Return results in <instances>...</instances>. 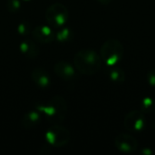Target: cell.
Here are the masks:
<instances>
[{
	"mask_svg": "<svg viewBox=\"0 0 155 155\" xmlns=\"http://www.w3.org/2000/svg\"><path fill=\"white\" fill-rule=\"evenodd\" d=\"M75 69L84 75H94L102 67V58L94 50L82 49L74 56Z\"/></svg>",
	"mask_w": 155,
	"mask_h": 155,
	"instance_id": "cell-1",
	"label": "cell"
},
{
	"mask_svg": "<svg viewBox=\"0 0 155 155\" xmlns=\"http://www.w3.org/2000/svg\"><path fill=\"white\" fill-rule=\"evenodd\" d=\"M50 123L61 124L67 114V104L64 97L54 96L45 104H38L35 108Z\"/></svg>",
	"mask_w": 155,
	"mask_h": 155,
	"instance_id": "cell-2",
	"label": "cell"
},
{
	"mask_svg": "<svg viewBox=\"0 0 155 155\" xmlns=\"http://www.w3.org/2000/svg\"><path fill=\"white\" fill-rule=\"evenodd\" d=\"M124 54V45L117 39H108L105 41L100 49V56L108 66H113L118 64Z\"/></svg>",
	"mask_w": 155,
	"mask_h": 155,
	"instance_id": "cell-3",
	"label": "cell"
},
{
	"mask_svg": "<svg viewBox=\"0 0 155 155\" xmlns=\"http://www.w3.org/2000/svg\"><path fill=\"white\" fill-rule=\"evenodd\" d=\"M69 12L67 7L61 3L51 5L45 12V19L52 28L63 27L68 21Z\"/></svg>",
	"mask_w": 155,
	"mask_h": 155,
	"instance_id": "cell-4",
	"label": "cell"
},
{
	"mask_svg": "<svg viewBox=\"0 0 155 155\" xmlns=\"http://www.w3.org/2000/svg\"><path fill=\"white\" fill-rule=\"evenodd\" d=\"M70 132L67 128L59 124L51 126L45 133V138L46 142L54 147L60 148L65 146L70 141Z\"/></svg>",
	"mask_w": 155,
	"mask_h": 155,
	"instance_id": "cell-5",
	"label": "cell"
},
{
	"mask_svg": "<svg viewBox=\"0 0 155 155\" xmlns=\"http://www.w3.org/2000/svg\"><path fill=\"white\" fill-rule=\"evenodd\" d=\"M124 127L130 133H140L145 127L146 120L143 112L134 110L129 112L124 117Z\"/></svg>",
	"mask_w": 155,
	"mask_h": 155,
	"instance_id": "cell-6",
	"label": "cell"
},
{
	"mask_svg": "<svg viewBox=\"0 0 155 155\" xmlns=\"http://www.w3.org/2000/svg\"><path fill=\"white\" fill-rule=\"evenodd\" d=\"M114 143L116 148L124 153H131L136 151L138 148V142L137 140L131 134H119L116 136L114 140Z\"/></svg>",
	"mask_w": 155,
	"mask_h": 155,
	"instance_id": "cell-7",
	"label": "cell"
},
{
	"mask_svg": "<svg viewBox=\"0 0 155 155\" xmlns=\"http://www.w3.org/2000/svg\"><path fill=\"white\" fill-rule=\"evenodd\" d=\"M32 37L40 44H49L55 39V33L48 25H38L32 31Z\"/></svg>",
	"mask_w": 155,
	"mask_h": 155,
	"instance_id": "cell-8",
	"label": "cell"
},
{
	"mask_svg": "<svg viewBox=\"0 0 155 155\" xmlns=\"http://www.w3.org/2000/svg\"><path fill=\"white\" fill-rule=\"evenodd\" d=\"M75 67L65 61H59L54 64V71L55 74L64 80H72L76 75Z\"/></svg>",
	"mask_w": 155,
	"mask_h": 155,
	"instance_id": "cell-9",
	"label": "cell"
},
{
	"mask_svg": "<svg viewBox=\"0 0 155 155\" xmlns=\"http://www.w3.org/2000/svg\"><path fill=\"white\" fill-rule=\"evenodd\" d=\"M20 52L23 55L29 59H35L39 55L40 49L35 41L31 39H25L19 45Z\"/></svg>",
	"mask_w": 155,
	"mask_h": 155,
	"instance_id": "cell-10",
	"label": "cell"
},
{
	"mask_svg": "<svg viewBox=\"0 0 155 155\" xmlns=\"http://www.w3.org/2000/svg\"><path fill=\"white\" fill-rule=\"evenodd\" d=\"M31 78L33 82L40 88H46L51 84V78L48 73L43 68H35L32 71Z\"/></svg>",
	"mask_w": 155,
	"mask_h": 155,
	"instance_id": "cell-11",
	"label": "cell"
},
{
	"mask_svg": "<svg viewBox=\"0 0 155 155\" xmlns=\"http://www.w3.org/2000/svg\"><path fill=\"white\" fill-rule=\"evenodd\" d=\"M41 118H42V115H41L40 112H38L35 109V110H32V111L26 113L23 116L21 123L25 128H34L40 124Z\"/></svg>",
	"mask_w": 155,
	"mask_h": 155,
	"instance_id": "cell-12",
	"label": "cell"
},
{
	"mask_svg": "<svg viewBox=\"0 0 155 155\" xmlns=\"http://www.w3.org/2000/svg\"><path fill=\"white\" fill-rule=\"evenodd\" d=\"M108 76L112 82L114 84H122L125 81V73L121 67H117L115 65L110 66L108 70Z\"/></svg>",
	"mask_w": 155,
	"mask_h": 155,
	"instance_id": "cell-13",
	"label": "cell"
},
{
	"mask_svg": "<svg viewBox=\"0 0 155 155\" xmlns=\"http://www.w3.org/2000/svg\"><path fill=\"white\" fill-rule=\"evenodd\" d=\"M73 36V31L69 27H63L55 34V39L61 43H65L72 40Z\"/></svg>",
	"mask_w": 155,
	"mask_h": 155,
	"instance_id": "cell-14",
	"label": "cell"
},
{
	"mask_svg": "<svg viewBox=\"0 0 155 155\" xmlns=\"http://www.w3.org/2000/svg\"><path fill=\"white\" fill-rule=\"evenodd\" d=\"M6 7L10 13H16L21 9V0H7Z\"/></svg>",
	"mask_w": 155,
	"mask_h": 155,
	"instance_id": "cell-15",
	"label": "cell"
},
{
	"mask_svg": "<svg viewBox=\"0 0 155 155\" xmlns=\"http://www.w3.org/2000/svg\"><path fill=\"white\" fill-rule=\"evenodd\" d=\"M17 32L20 35H27L30 33V25L29 23L25 22V21H22L21 23L18 24L17 26Z\"/></svg>",
	"mask_w": 155,
	"mask_h": 155,
	"instance_id": "cell-16",
	"label": "cell"
},
{
	"mask_svg": "<svg viewBox=\"0 0 155 155\" xmlns=\"http://www.w3.org/2000/svg\"><path fill=\"white\" fill-rule=\"evenodd\" d=\"M153 105H154L153 101L150 97L144 98V99L142 101V105H141L142 112H143V113H146V112L151 111L152 108L153 107Z\"/></svg>",
	"mask_w": 155,
	"mask_h": 155,
	"instance_id": "cell-17",
	"label": "cell"
},
{
	"mask_svg": "<svg viewBox=\"0 0 155 155\" xmlns=\"http://www.w3.org/2000/svg\"><path fill=\"white\" fill-rule=\"evenodd\" d=\"M147 81L149 84L155 87V68L151 69L147 74Z\"/></svg>",
	"mask_w": 155,
	"mask_h": 155,
	"instance_id": "cell-18",
	"label": "cell"
},
{
	"mask_svg": "<svg viewBox=\"0 0 155 155\" xmlns=\"http://www.w3.org/2000/svg\"><path fill=\"white\" fill-rule=\"evenodd\" d=\"M102 5H108V4H110L113 0H98Z\"/></svg>",
	"mask_w": 155,
	"mask_h": 155,
	"instance_id": "cell-19",
	"label": "cell"
},
{
	"mask_svg": "<svg viewBox=\"0 0 155 155\" xmlns=\"http://www.w3.org/2000/svg\"><path fill=\"white\" fill-rule=\"evenodd\" d=\"M142 153H145V154H151V153H152V152H151L150 150H148V149H145V150H143Z\"/></svg>",
	"mask_w": 155,
	"mask_h": 155,
	"instance_id": "cell-20",
	"label": "cell"
},
{
	"mask_svg": "<svg viewBox=\"0 0 155 155\" xmlns=\"http://www.w3.org/2000/svg\"><path fill=\"white\" fill-rule=\"evenodd\" d=\"M21 1H23V2H28V1H31V0H21Z\"/></svg>",
	"mask_w": 155,
	"mask_h": 155,
	"instance_id": "cell-21",
	"label": "cell"
}]
</instances>
